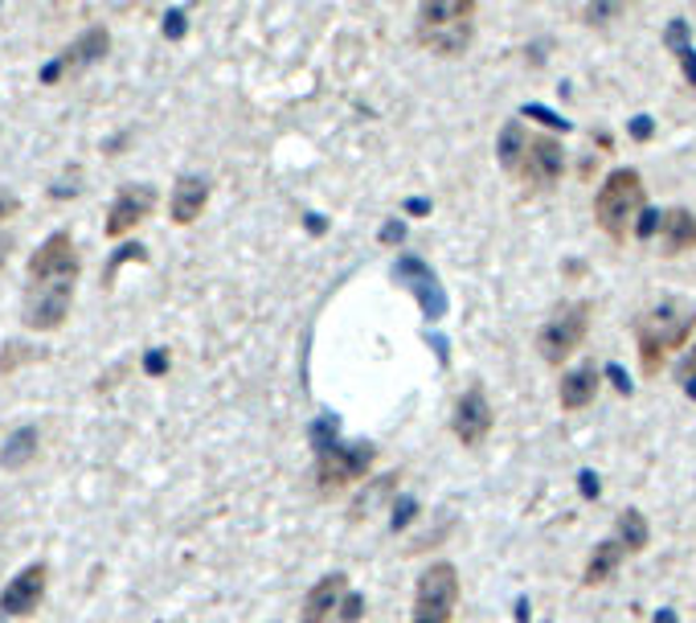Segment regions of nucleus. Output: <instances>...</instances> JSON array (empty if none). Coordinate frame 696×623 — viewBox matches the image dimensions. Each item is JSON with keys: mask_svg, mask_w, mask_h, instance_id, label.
<instances>
[{"mask_svg": "<svg viewBox=\"0 0 696 623\" xmlns=\"http://www.w3.org/2000/svg\"><path fill=\"white\" fill-rule=\"evenodd\" d=\"M83 279V255L70 230L50 234L25 262V296H21V324L30 333H58L70 320L74 291Z\"/></svg>", "mask_w": 696, "mask_h": 623, "instance_id": "f257e3e1", "label": "nucleus"}, {"mask_svg": "<svg viewBox=\"0 0 696 623\" xmlns=\"http://www.w3.org/2000/svg\"><path fill=\"white\" fill-rule=\"evenodd\" d=\"M696 333V308L681 304V300H664V304L648 308L635 320V345L643 374L655 377L667 365V357L684 348Z\"/></svg>", "mask_w": 696, "mask_h": 623, "instance_id": "f03ea898", "label": "nucleus"}, {"mask_svg": "<svg viewBox=\"0 0 696 623\" xmlns=\"http://www.w3.org/2000/svg\"><path fill=\"white\" fill-rule=\"evenodd\" d=\"M648 214V185L639 169H615L595 193V222L598 230L607 234L610 243L623 247L627 238L635 234L639 218Z\"/></svg>", "mask_w": 696, "mask_h": 623, "instance_id": "7ed1b4c3", "label": "nucleus"}, {"mask_svg": "<svg viewBox=\"0 0 696 623\" xmlns=\"http://www.w3.org/2000/svg\"><path fill=\"white\" fill-rule=\"evenodd\" d=\"M476 0H431L418 9L414 37L438 58H464L476 42Z\"/></svg>", "mask_w": 696, "mask_h": 623, "instance_id": "20e7f679", "label": "nucleus"}, {"mask_svg": "<svg viewBox=\"0 0 696 623\" xmlns=\"http://www.w3.org/2000/svg\"><path fill=\"white\" fill-rule=\"evenodd\" d=\"M590 320H595V304L590 300H574L566 304L553 320H545L537 333V353L541 362L553 365V369H562V365L586 345V336H590Z\"/></svg>", "mask_w": 696, "mask_h": 623, "instance_id": "39448f33", "label": "nucleus"}, {"mask_svg": "<svg viewBox=\"0 0 696 623\" xmlns=\"http://www.w3.org/2000/svg\"><path fill=\"white\" fill-rule=\"evenodd\" d=\"M378 464V448L373 443H324L316 448V488L324 496H336L352 488L357 480L369 476V468Z\"/></svg>", "mask_w": 696, "mask_h": 623, "instance_id": "423d86ee", "label": "nucleus"}, {"mask_svg": "<svg viewBox=\"0 0 696 623\" xmlns=\"http://www.w3.org/2000/svg\"><path fill=\"white\" fill-rule=\"evenodd\" d=\"M459 594H464V582L455 562H431L414 587V623H450Z\"/></svg>", "mask_w": 696, "mask_h": 623, "instance_id": "0eeeda50", "label": "nucleus"}, {"mask_svg": "<svg viewBox=\"0 0 696 623\" xmlns=\"http://www.w3.org/2000/svg\"><path fill=\"white\" fill-rule=\"evenodd\" d=\"M111 54V30L107 25H90L87 33H78L66 50H62L54 62H45L42 66V87H58L66 74H78L83 66H95V62H102Z\"/></svg>", "mask_w": 696, "mask_h": 623, "instance_id": "6e6552de", "label": "nucleus"}, {"mask_svg": "<svg viewBox=\"0 0 696 623\" xmlns=\"http://www.w3.org/2000/svg\"><path fill=\"white\" fill-rule=\"evenodd\" d=\"M566 173V148L557 144L553 136H529V144H524V157L516 164V176H521L529 189H537V193H550L557 181Z\"/></svg>", "mask_w": 696, "mask_h": 623, "instance_id": "1a4fd4ad", "label": "nucleus"}, {"mask_svg": "<svg viewBox=\"0 0 696 623\" xmlns=\"http://www.w3.org/2000/svg\"><path fill=\"white\" fill-rule=\"evenodd\" d=\"M156 202L160 193L152 185H144V181H131V185H119V193L111 197V210H107V238L116 243V238H123V234H131L140 222H148L152 214H156Z\"/></svg>", "mask_w": 696, "mask_h": 623, "instance_id": "9d476101", "label": "nucleus"}, {"mask_svg": "<svg viewBox=\"0 0 696 623\" xmlns=\"http://www.w3.org/2000/svg\"><path fill=\"white\" fill-rule=\"evenodd\" d=\"M45 591H50V566L30 562L0 591V615H4V620H30V615L42 611Z\"/></svg>", "mask_w": 696, "mask_h": 623, "instance_id": "9b49d317", "label": "nucleus"}, {"mask_svg": "<svg viewBox=\"0 0 696 623\" xmlns=\"http://www.w3.org/2000/svg\"><path fill=\"white\" fill-rule=\"evenodd\" d=\"M492 427H496V410H492V402H488L483 386H471V390L459 394L455 415H450V431H455V439H459L464 448L476 451L488 443Z\"/></svg>", "mask_w": 696, "mask_h": 623, "instance_id": "f8f14e48", "label": "nucleus"}, {"mask_svg": "<svg viewBox=\"0 0 696 623\" xmlns=\"http://www.w3.org/2000/svg\"><path fill=\"white\" fill-rule=\"evenodd\" d=\"M348 594V574L345 570H333L304 594V608H300V623H333L340 603Z\"/></svg>", "mask_w": 696, "mask_h": 623, "instance_id": "ddd939ff", "label": "nucleus"}, {"mask_svg": "<svg viewBox=\"0 0 696 623\" xmlns=\"http://www.w3.org/2000/svg\"><path fill=\"white\" fill-rule=\"evenodd\" d=\"M209 176L202 173H189L181 176L173 185V197H168V218L176 222V226H193V222L205 214V205H209Z\"/></svg>", "mask_w": 696, "mask_h": 623, "instance_id": "4468645a", "label": "nucleus"}, {"mask_svg": "<svg viewBox=\"0 0 696 623\" xmlns=\"http://www.w3.org/2000/svg\"><path fill=\"white\" fill-rule=\"evenodd\" d=\"M598 386H602V369L595 362H581L578 369H569L562 377V386H557V406L562 410H586V406H595L598 398Z\"/></svg>", "mask_w": 696, "mask_h": 623, "instance_id": "2eb2a0df", "label": "nucleus"}, {"mask_svg": "<svg viewBox=\"0 0 696 623\" xmlns=\"http://www.w3.org/2000/svg\"><path fill=\"white\" fill-rule=\"evenodd\" d=\"M688 250H696V214L684 205H672V210H664V222H660V255L681 259Z\"/></svg>", "mask_w": 696, "mask_h": 623, "instance_id": "dca6fc26", "label": "nucleus"}, {"mask_svg": "<svg viewBox=\"0 0 696 623\" xmlns=\"http://www.w3.org/2000/svg\"><path fill=\"white\" fill-rule=\"evenodd\" d=\"M627 550L619 546V537H607V541H598L590 558H586V570H581V587H607L615 574H619V566H623Z\"/></svg>", "mask_w": 696, "mask_h": 623, "instance_id": "f3484780", "label": "nucleus"}, {"mask_svg": "<svg viewBox=\"0 0 696 623\" xmlns=\"http://www.w3.org/2000/svg\"><path fill=\"white\" fill-rule=\"evenodd\" d=\"M37 443H42V436H37V427H33V422L17 427L13 436L4 439V448H0V468H4V472H21V468H30L33 455H37Z\"/></svg>", "mask_w": 696, "mask_h": 623, "instance_id": "a211bd4d", "label": "nucleus"}, {"mask_svg": "<svg viewBox=\"0 0 696 623\" xmlns=\"http://www.w3.org/2000/svg\"><path fill=\"white\" fill-rule=\"evenodd\" d=\"M615 529H619V546H623L627 554H643L652 546V525H648V517H643L639 508H623Z\"/></svg>", "mask_w": 696, "mask_h": 623, "instance_id": "6ab92c4d", "label": "nucleus"}, {"mask_svg": "<svg viewBox=\"0 0 696 623\" xmlns=\"http://www.w3.org/2000/svg\"><path fill=\"white\" fill-rule=\"evenodd\" d=\"M524 144H529V131H524L521 119H508V128L500 131V140H496V157L504 164L508 173H516V164L524 157Z\"/></svg>", "mask_w": 696, "mask_h": 623, "instance_id": "aec40b11", "label": "nucleus"}, {"mask_svg": "<svg viewBox=\"0 0 696 623\" xmlns=\"http://www.w3.org/2000/svg\"><path fill=\"white\" fill-rule=\"evenodd\" d=\"M664 42L676 50V58H681V66H684V74H688V83L696 87V54H693V45H688V25H684L681 17L667 25V33H664Z\"/></svg>", "mask_w": 696, "mask_h": 623, "instance_id": "412c9836", "label": "nucleus"}, {"mask_svg": "<svg viewBox=\"0 0 696 623\" xmlns=\"http://www.w3.org/2000/svg\"><path fill=\"white\" fill-rule=\"evenodd\" d=\"M131 259H135V262H144V259H148L140 243H128V247H119L116 255L107 259V267H102V288H111V283H116V271L123 267V262H131Z\"/></svg>", "mask_w": 696, "mask_h": 623, "instance_id": "4be33fe9", "label": "nucleus"}, {"mask_svg": "<svg viewBox=\"0 0 696 623\" xmlns=\"http://www.w3.org/2000/svg\"><path fill=\"white\" fill-rule=\"evenodd\" d=\"M185 30H189V17H185V9H168V13H164V37H168V42H181Z\"/></svg>", "mask_w": 696, "mask_h": 623, "instance_id": "5701e85b", "label": "nucleus"}, {"mask_svg": "<svg viewBox=\"0 0 696 623\" xmlns=\"http://www.w3.org/2000/svg\"><path fill=\"white\" fill-rule=\"evenodd\" d=\"M627 9L623 4H590V9H586V21H590V25H610L607 17H623Z\"/></svg>", "mask_w": 696, "mask_h": 623, "instance_id": "b1692460", "label": "nucleus"}, {"mask_svg": "<svg viewBox=\"0 0 696 623\" xmlns=\"http://www.w3.org/2000/svg\"><path fill=\"white\" fill-rule=\"evenodd\" d=\"M660 222H664V214H660V210H648V214L639 218V226H635V238H643V243H648L652 234H660Z\"/></svg>", "mask_w": 696, "mask_h": 623, "instance_id": "393cba45", "label": "nucleus"}, {"mask_svg": "<svg viewBox=\"0 0 696 623\" xmlns=\"http://www.w3.org/2000/svg\"><path fill=\"white\" fill-rule=\"evenodd\" d=\"M361 611H365V599H361V594H345V603H340V620H345V623H357V620H361Z\"/></svg>", "mask_w": 696, "mask_h": 623, "instance_id": "a878e982", "label": "nucleus"}, {"mask_svg": "<svg viewBox=\"0 0 696 623\" xmlns=\"http://www.w3.org/2000/svg\"><path fill=\"white\" fill-rule=\"evenodd\" d=\"M144 369H148L152 377H160L164 369H168V353H164V348H156V353H148V357H144Z\"/></svg>", "mask_w": 696, "mask_h": 623, "instance_id": "bb28decb", "label": "nucleus"}, {"mask_svg": "<svg viewBox=\"0 0 696 623\" xmlns=\"http://www.w3.org/2000/svg\"><path fill=\"white\" fill-rule=\"evenodd\" d=\"M676 377H681V382H696V345L688 348V357L676 365Z\"/></svg>", "mask_w": 696, "mask_h": 623, "instance_id": "cd10ccee", "label": "nucleus"}, {"mask_svg": "<svg viewBox=\"0 0 696 623\" xmlns=\"http://www.w3.org/2000/svg\"><path fill=\"white\" fill-rule=\"evenodd\" d=\"M524 116H537L541 123H550V128H562V131H569V123H566V119L550 116V111H541V107H529V111H524Z\"/></svg>", "mask_w": 696, "mask_h": 623, "instance_id": "c85d7f7f", "label": "nucleus"}, {"mask_svg": "<svg viewBox=\"0 0 696 623\" xmlns=\"http://www.w3.org/2000/svg\"><path fill=\"white\" fill-rule=\"evenodd\" d=\"M17 210H21V202L9 197V193H0V218H9V214H17Z\"/></svg>", "mask_w": 696, "mask_h": 623, "instance_id": "c756f323", "label": "nucleus"}, {"mask_svg": "<svg viewBox=\"0 0 696 623\" xmlns=\"http://www.w3.org/2000/svg\"><path fill=\"white\" fill-rule=\"evenodd\" d=\"M581 493H586V496H598V476H595V472H581Z\"/></svg>", "mask_w": 696, "mask_h": 623, "instance_id": "7c9ffc66", "label": "nucleus"}, {"mask_svg": "<svg viewBox=\"0 0 696 623\" xmlns=\"http://www.w3.org/2000/svg\"><path fill=\"white\" fill-rule=\"evenodd\" d=\"M402 222H390V226H385V230H381V238H385V243H393V238H398V243H402Z\"/></svg>", "mask_w": 696, "mask_h": 623, "instance_id": "2f4dec72", "label": "nucleus"}, {"mask_svg": "<svg viewBox=\"0 0 696 623\" xmlns=\"http://www.w3.org/2000/svg\"><path fill=\"white\" fill-rule=\"evenodd\" d=\"M607 374L615 377V382H619V390H623V394H631V382H627V377H623V369H619V365H610Z\"/></svg>", "mask_w": 696, "mask_h": 623, "instance_id": "473e14b6", "label": "nucleus"}, {"mask_svg": "<svg viewBox=\"0 0 696 623\" xmlns=\"http://www.w3.org/2000/svg\"><path fill=\"white\" fill-rule=\"evenodd\" d=\"M635 136H639V140H648V136H652V123H648V116L635 119Z\"/></svg>", "mask_w": 696, "mask_h": 623, "instance_id": "72a5a7b5", "label": "nucleus"}]
</instances>
